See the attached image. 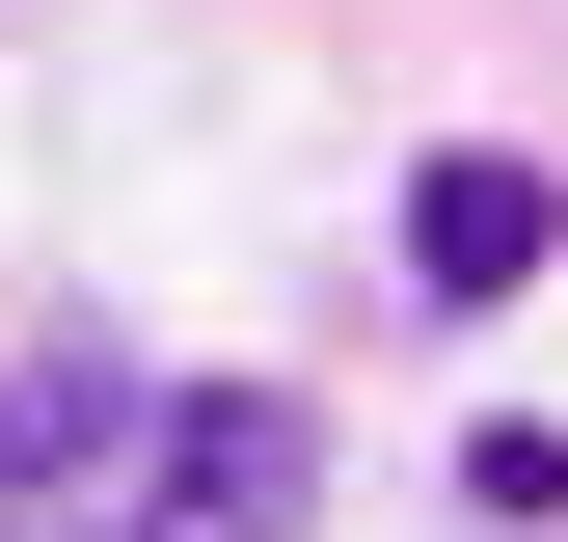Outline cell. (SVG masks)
Wrapping results in <instances>:
<instances>
[{
    "mask_svg": "<svg viewBox=\"0 0 568 542\" xmlns=\"http://www.w3.org/2000/svg\"><path fill=\"white\" fill-rule=\"evenodd\" d=\"M135 461H163V380H135L109 325H28V353H0V542H109Z\"/></svg>",
    "mask_w": 568,
    "mask_h": 542,
    "instance_id": "1",
    "label": "cell"
},
{
    "mask_svg": "<svg viewBox=\"0 0 568 542\" xmlns=\"http://www.w3.org/2000/svg\"><path fill=\"white\" fill-rule=\"evenodd\" d=\"M298 489H325V434H298V406H271V380H190V406H163V461L109 489V542H271Z\"/></svg>",
    "mask_w": 568,
    "mask_h": 542,
    "instance_id": "2",
    "label": "cell"
},
{
    "mask_svg": "<svg viewBox=\"0 0 568 542\" xmlns=\"http://www.w3.org/2000/svg\"><path fill=\"white\" fill-rule=\"evenodd\" d=\"M541 244H568V190L515 136H434L406 163V299H541Z\"/></svg>",
    "mask_w": 568,
    "mask_h": 542,
    "instance_id": "3",
    "label": "cell"
}]
</instances>
